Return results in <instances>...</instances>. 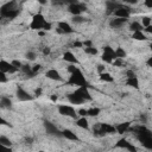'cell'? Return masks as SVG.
Wrapping results in <instances>:
<instances>
[{
	"instance_id": "obj_2",
	"label": "cell",
	"mask_w": 152,
	"mask_h": 152,
	"mask_svg": "<svg viewBox=\"0 0 152 152\" xmlns=\"http://www.w3.org/2000/svg\"><path fill=\"white\" fill-rule=\"evenodd\" d=\"M134 132L137 133V137H138L139 141L146 148L151 150L152 148V133H151V131L147 127H145L144 125H141V126L135 127L134 128Z\"/></svg>"
},
{
	"instance_id": "obj_1",
	"label": "cell",
	"mask_w": 152,
	"mask_h": 152,
	"mask_svg": "<svg viewBox=\"0 0 152 152\" xmlns=\"http://www.w3.org/2000/svg\"><path fill=\"white\" fill-rule=\"evenodd\" d=\"M30 28L31 30H34V31H50L51 30V23H49L45 17L38 12L36 13L33 17H32V20L30 23Z\"/></svg>"
},
{
	"instance_id": "obj_12",
	"label": "cell",
	"mask_w": 152,
	"mask_h": 152,
	"mask_svg": "<svg viewBox=\"0 0 152 152\" xmlns=\"http://www.w3.org/2000/svg\"><path fill=\"white\" fill-rule=\"evenodd\" d=\"M45 76H46L49 80H52V81H57V82H62V81H63L62 75H61L59 71H57L56 69H49V70L45 72Z\"/></svg>"
},
{
	"instance_id": "obj_58",
	"label": "cell",
	"mask_w": 152,
	"mask_h": 152,
	"mask_svg": "<svg viewBox=\"0 0 152 152\" xmlns=\"http://www.w3.org/2000/svg\"><path fill=\"white\" fill-rule=\"evenodd\" d=\"M38 152H45V151H43V150H40V151H38Z\"/></svg>"
},
{
	"instance_id": "obj_24",
	"label": "cell",
	"mask_w": 152,
	"mask_h": 152,
	"mask_svg": "<svg viewBox=\"0 0 152 152\" xmlns=\"http://www.w3.org/2000/svg\"><path fill=\"white\" fill-rule=\"evenodd\" d=\"M0 106L2 108H11L12 107V101L7 96H1L0 97Z\"/></svg>"
},
{
	"instance_id": "obj_33",
	"label": "cell",
	"mask_w": 152,
	"mask_h": 152,
	"mask_svg": "<svg viewBox=\"0 0 152 152\" xmlns=\"http://www.w3.org/2000/svg\"><path fill=\"white\" fill-rule=\"evenodd\" d=\"M0 144L2 146H6V147H11L12 146V141L6 135H0Z\"/></svg>"
},
{
	"instance_id": "obj_57",
	"label": "cell",
	"mask_w": 152,
	"mask_h": 152,
	"mask_svg": "<svg viewBox=\"0 0 152 152\" xmlns=\"http://www.w3.org/2000/svg\"><path fill=\"white\" fill-rule=\"evenodd\" d=\"M51 100H52V101H56V100H57V95H52V96H51Z\"/></svg>"
},
{
	"instance_id": "obj_11",
	"label": "cell",
	"mask_w": 152,
	"mask_h": 152,
	"mask_svg": "<svg viewBox=\"0 0 152 152\" xmlns=\"http://www.w3.org/2000/svg\"><path fill=\"white\" fill-rule=\"evenodd\" d=\"M0 71H2L4 74H14L18 71L17 68H14L11 62L6 61V59H0Z\"/></svg>"
},
{
	"instance_id": "obj_39",
	"label": "cell",
	"mask_w": 152,
	"mask_h": 152,
	"mask_svg": "<svg viewBox=\"0 0 152 152\" xmlns=\"http://www.w3.org/2000/svg\"><path fill=\"white\" fill-rule=\"evenodd\" d=\"M77 69H78V66H77V65H74V64H69V65L66 66V71H68L69 74H72V72H75Z\"/></svg>"
},
{
	"instance_id": "obj_31",
	"label": "cell",
	"mask_w": 152,
	"mask_h": 152,
	"mask_svg": "<svg viewBox=\"0 0 152 152\" xmlns=\"http://www.w3.org/2000/svg\"><path fill=\"white\" fill-rule=\"evenodd\" d=\"M101 113V109L99 107H91L87 109V116H97Z\"/></svg>"
},
{
	"instance_id": "obj_22",
	"label": "cell",
	"mask_w": 152,
	"mask_h": 152,
	"mask_svg": "<svg viewBox=\"0 0 152 152\" xmlns=\"http://www.w3.org/2000/svg\"><path fill=\"white\" fill-rule=\"evenodd\" d=\"M76 126H78L80 128H83V129H89V122L87 120V118H78L76 120Z\"/></svg>"
},
{
	"instance_id": "obj_43",
	"label": "cell",
	"mask_w": 152,
	"mask_h": 152,
	"mask_svg": "<svg viewBox=\"0 0 152 152\" xmlns=\"http://www.w3.org/2000/svg\"><path fill=\"white\" fill-rule=\"evenodd\" d=\"M77 115H80V116H82V118H87V109H84V108L78 109V110H77Z\"/></svg>"
},
{
	"instance_id": "obj_4",
	"label": "cell",
	"mask_w": 152,
	"mask_h": 152,
	"mask_svg": "<svg viewBox=\"0 0 152 152\" xmlns=\"http://www.w3.org/2000/svg\"><path fill=\"white\" fill-rule=\"evenodd\" d=\"M68 11L74 15H82V12L87 11V6L78 1H70L68 5Z\"/></svg>"
},
{
	"instance_id": "obj_21",
	"label": "cell",
	"mask_w": 152,
	"mask_h": 152,
	"mask_svg": "<svg viewBox=\"0 0 152 152\" xmlns=\"http://www.w3.org/2000/svg\"><path fill=\"white\" fill-rule=\"evenodd\" d=\"M17 8V2L15 1H7L5 2L4 5L0 6V13H4V12H7V11H11V10H14Z\"/></svg>"
},
{
	"instance_id": "obj_26",
	"label": "cell",
	"mask_w": 152,
	"mask_h": 152,
	"mask_svg": "<svg viewBox=\"0 0 152 152\" xmlns=\"http://www.w3.org/2000/svg\"><path fill=\"white\" fill-rule=\"evenodd\" d=\"M126 84L131 88H134V89H139V80L138 77H134V78H127L126 80Z\"/></svg>"
},
{
	"instance_id": "obj_49",
	"label": "cell",
	"mask_w": 152,
	"mask_h": 152,
	"mask_svg": "<svg viewBox=\"0 0 152 152\" xmlns=\"http://www.w3.org/2000/svg\"><path fill=\"white\" fill-rule=\"evenodd\" d=\"M72 46H74V48H83V44H82V42H80V40H75V42L72 43Z\"/></svg>"
},
{
	"instance_id": "obj_13",
	"label": "cell",
	"mask_w": 152,
	"mask_h": 152,
	"mask_svg": "<svg viewBox=\"0 0 152 152\" xmlns=\"http://www.w3.org/2000/svg\"><path fill=\"white\" fill-rule=\"evenodd\" d=\"M62 57H63V59H64L65 62H68L69 64H74V65H78V64H80L77 57H76L71 51H65Z\"/></svg>"
},
{
	"instance_id": "obj_25",
	"label": "cell",
	"mask_w": 152,
	"mask_h": 152,
	"mask_svg": "<svg viewBox=\"0 0 152 152\" xmlns=\"http://www.w3.org/2000/svg\"><path fill=\"white\" fill-rule=\"evenodd\" d=\"M100 80L102 81V82H107V83H112L113 81H114V77L109 74V72H107V71H104V72H102V74H100Z\"/></svg>"
},
{
	"instance_id": "obj_56",
	"label": "cell",
	"mask_w": 152,
	"mask_h": 152,
	"mask_svg": "<svg viewBox=\"0 0 152 152\" xmlns=\"http://www.w3.org/2000/svg\"><path fill=\"white\" fill-rule=\"evenodd\" d=\"M26 141H27L28 144H31V142L33 141V139H32V138H26Z\"/></svg>"
},
{
	"instance_id": "obj_10",
	"label": "cell",
	"mask_w": 152,
	"mask_h": 152,
	"mask_svg": "<svg viewBox=\"0 0 152 152\" xmlns=\"http://www.w3.org/2000/svg\"><path fill=\"white\" fill-rule=\"evenodd\" d=\"M56 31H57L58 33H61V34H70V33L74 32V28H72V26H71L69 23H66V21H58Z\"/></svg>"
},
{
	"instance_id": "obj_55",
	"label": "cell",
	"mask_w": 152,
	"mask_h": 152,
	"mask_svg": "<svg viewBox=\"0 0 152 152\" xmlns=\"http://www.w3.org/2000/svg\"><path fill=\"white\" fill-rule=\"evenodd\" d=\"M146 64H147V66H148V68H151V66H152V57H148V59L146 61Z\"/></svg>"
},
{
	"instance_id": "obj_7",
	"label": "cell",
	"mask_w": 152,
	"mask_h": 152,
	"mask_svg": "<svg viewBox=\"0 0 152 152\" xmlns=\"http://www.w3.org/2000/svg\"><path fill=\"white\" fill-rule=\"evenodd\" d=\"M15 96H17V99L19 100V101H23V102H27V101H32L34 97L28 93V91H26L23 87H20V86H18V88H17V90H15Z\"/></svg>"
},
{
	"instance_id": "obj_30",
	"label": "cell",
	"mask_w": 152,
	"mask_h": 152,
	"mask_svg": "<svg viewBox=\"0 0 152 152\" xmlns=\"http://www.w3.org/2000/svg\"><path fill=\"white\" fill-rule=\"evenodd\" d=\"M20 70H21L25 75H27L28 77H33V76H34V75L32 74L31 65H28V64H23V65H21V68H20Z\"/></svg>"
},
{
	"instance_id": "obj_17",
	"label": "cell",
	"mask_w": 152,
	"mask_h": 152,
	"mask_svg": "<svg viewBox=\"0 0 152 152\" xmlns=\"http://www.w3.org/2000/svg\"><path fill=\"white\" fill-rule=\"evenodd\" d=\"M129 128H131V122L129 121H125V122H121V124H119V125L115 126V129H116V133L118 134H124Z\"/></svg>"
},
{
	"instance_id": "obj_5",
	"label": "cell",
	"mask_w": 152,
	"mask_h": 152,
	"mask_svg": "<svg viewBox=\"0 0 152 152\" xmlns=\"http://www.w3.org/2000/svg\"><path fill=\"white\" fill-rule=\"evenodd\" d=\"M57 110L63 116H68V118H71V119H76V116H77V113H76L75 108L71 107V106H68V104H59L57 107Z\"/></svg>"
},
{
	"instance_id": "obj_28",
	"label": "cell",
	"mask_w": 152,
	"mask_h": 152,
	"mask_svg": "<svg viewBox=\"0 0 152 152\" xmlns=\"http://www.w3.org/2000/svg\"><path fill=\"white\" fill-rule=\"evenodd\" d=\"M129 30H131L132 32H137V31H142L144 27H142V25H141L139 21H132V23L129 24Z\"/></svg>"
},
{
	"instance_id": "obj_34",
	"label": "cell",
	"mask_w": 152,
	"mask_h": 152,
	"mask_svg": "<svg viewBox=\"0 0 152 152\" xmlns=\"http://www.w3.org/2000/svg\"><path fill=\"white\" fill-rule=\"evenodd\" d=\"M84 52H86L87 55H89V56H96V55L99 53V51H97V49H96L95 46H91V48H84Z\"/></svg>"
},
{
	"instance_id": "obj_23",
	"label": "cell",
	"mask_w": 152,
	"mask_h": 152,
	"mask_svg": "<svg viewBox=\"0 0 152 152\" xmlns=\"http://www.w3.org/2000/svg\"><path fill=\"white\" fill-rule=\"evenodd\" d=\"M129 144H131V142H129L127 139L121 138V139H119V140L116 141V144L114 145V147H115V148H125V150H126Z\"/></svg>"
},
{
	"instance_id": "obj_20",
	"label": "cell",
	"mask_w": 152,
	"mask_h": 152,
	"mask_svg": "<svg viewBox=\"0 0 152 152\" xmlns=\"http://www.w3.org/2000/svg\"><path fill=\"white\" fill-rule=\"evenodd\" d=\"M18 14H19V10L18 8H14V10H11V11L4 12V13H0V17L2 19H14V18H17Z\"/></svg>"
},
{
	"instance_id": "obj_6",
	"label": "cell",
	"mask_w": 152,
	"mask_h": 152,
	"mask_svg": "<svg viewBox=\"0 0 152 152\" xmlns=\"http://www.w3.org/2000/svg\"><path fill=\"white\" fill-rule=\"evenodd\" d=\"M43 125H44V128H45V131H46L48 134L55 135V137H62V131H61L55 124H52V122L45 120Z\"/></svg>"
},
{
	"instance_id": "obj_44",
	"label": "cell",
	"mask_w": 152,
	"mask_h": 152,
	"mask_svg": "<svg viewBox=\"0 0 152 152\" xmlns=\"http://www.w3.org/2000/svg\"><path fill=\"white\" fill-rule=\"evenodd\" d=\"M126 150H127L128 152H138V148H137V146H134L132 142H131V144L127 146V148H126Z\"/></svg>"
},
{
	"instance_id": "obj_42",
	"label": "cell",
	"mask_w": 152,
	"mask_h": 152,
	"mask_svg": "<svg viewBox=\"0 0 152 152\" xmlns=\"http://www.w3.org/2000/svg\"><path fill=\"white\" fill-rule=\"evenodd\" d=\"M8 81V77L6 74H4L2 71H0V83H6Z\"/></svg>"
},
{
	"instance_id": "obj_50",
	"label": "cell",
	"mask_w": 152,
	"mask_h": 152,
	"mask_svg": "<svg viewBox=\"0 0 152 152\" xmlns=\"http://www.w3.org/2000/svg\"><path fill=\"white\" fill-rule=\"evenodd\" d=\"M122 61H124V59H119V58H116V59L113 61L112 64H114V65H116V66H120V65H122Z\"/></svg>"
},
{
	"instance_id": "obj_19",
	"label": "cell",
	"mask_w": 152,
	"mask_h": 152,
	"mask_svg": "<svg viewBox=\"0 0 152 152\" xmlns=\"http://www.w3.org/2000/svg\"><path fill=\"white\" fill-rule=\"evenodd\" d=\"M66 99H68V101L71 103V104H82L84 101L80 97V96H77L75 93H70V94H68L66 95Z\"/></svg>"
},
{
	"instance_id": "obj_48",
	"label": "cell",
	"mask_w": 152,
	"mask_h": 152,
	"mask_svg": "<svg viewBox=\"0 0 152 152\" xmlns=\"http://www.w3.org/2000/svg\"><path fill=\"white\" fill-rule=\"evenodd\" d=\"M0 152H12V150H11V147H6L0 144Z\"/></svg>"
},
{
	"instance_id": "obj_45",
	"label": "cell",
	"mask_w": 152,
	"mask_h": 152,
	"mask_svg": "<svg viewBox=\"0 0 152 152\" xmlns=\"http://www.w3.org/2000/svg\"><path fill=\"white\" fill-rule=\"evenodd\" d=\"M96 69H97V72H99V74H102V72L106 71V66H104L103 64H97V65H96Z\"/></svg>"
},
{
	"instance_id": "obj_18",
	"label": "cell",
	"mask_w": 152,
	"mask_h": 152,
	"mask_svg": "<svg viewBox=\"0 0 152 152\" xmlns=\"http://www.w3.org/2000/svg\"><path fill=\"white\" fill-rule=\"evenodd\" d=\"M100 128L104 134H115L116 133L115 126H113L110 124H100Z\"/></svg>"
},
{
	"instance_id": "obj_36",
	"label": "cell",
	"mask_w": 152,
	"mask_h": 152,
	"mask_svg": "<svg viewBox=\"0 0 152 152\" xmlns=\"http://www.w3.org/2000/svg\"><path fill=\"white\" fill-rule=\"evenodd\" d=\"M101 59L104 62V63H108V64H112L113 63V57H110L109 55H107V53H102L101 55Z\"/></svg>"
},
{
	"instance_id": "obj_54",
	"label": "cell",
	"mask_w": 152,
	"mask_h": 152,
	"mask_svg": "<svg viewBox=\"0 0 152 152\" xmlns=\"http://www.w3.org/2000/svg\"><path fill=\"white\" fill-rule=\"evenodd\" d=\"M142 31H145V32H147V33H152V25H150V26L145 27Z\"/></svg>"
},
{
	"instance_id": "obj_15",
	"label": "cell",
	"mask_w": 152,
	"mask_h": 152,
	"mask_svg": "<svg viewBox=\"0 0 152 152\" xmlns=\"http://www.w3.org/2000/svg\"><path fill=\"white\" fill-rule=\"evenodd\" d=\"M121 6H122V4L116 2V1H106V13L107 14H113L114 11H116Z\"/></svg>"
},
{
	"instance_id": "obj_53",
	"label": "cell",
	"mask_w": 152,
	"mask_h": 152,
	"mask_svg": "<svg viewBox=\"0 0 152 152\" xmlns=\"http://www.w3.org/2000/svg\"><path fill=\"white\" fill-rule=\"evenodd\" d=\"M50 52H51V49H50L49 46H45V48L43 49V55H44V56H48V55H50Z\"/></svg>"
},
{
	"instance_id": "obj_16",
	"label": "cell",
	"mask_w": 152,
	"mask_h": 152,
	"mask_svg": "<svg viewBox=\"0 0 152 152\" xmlns=\"http://www.w3.org/2000/svg\"><path fill=\"white\" fill-rule=\"evenodd\" d=\"M128 21V19H122V18H113L109 20V26L112 28H120L122 27Z\"/></svg>"
},
{
	"instance_id": "obj_9",
	"label": "cell",
	"mask_w": 152,
	"mask_h": 152,
	"mask_svg": "<svg viewBox=\"0 0 152 152\" xmlns=\"http://www.w3.org/2000/svg\"><path fill=\"white\" fill-rule=\"evenodd\" d=\"M77 96H80L84 102L86 101H91L93 100V96L88 89V87H80V88H76V90L74 91Z\"/></svg>"
},
{
	"instance_id": "obj_46",
	"label": "cell",
	"mask_w": 152,
	"mask_h": 152,
	"mask_svg": "<svg viewBox=\"0 0 152 152\" xmlns=\"http://www.w3.org/2000/svg\"><path fill=\"white\" fill-rule=\"evenodd\" d=\"M126 76H127V78H134V77H137V75H135V72L133 70H127L126 71Z\"/></svg>"
},
{
	"instance_id": "obj_37",
	"label": "cell",
	"mask_w": 152,
	"mask_h": 152,
	"mask_svg": "<svg viewBox=\"0 0 152 152\" xmlns=\"http://www.w3.org/2000/svg\"><path fill=\"white\" fill-rule=\"evenodd\" d=\"M151 18L150 17H142V20H141V25H142V27L145 28V27H147V26H150L151 25Z\"/></svg>"
},
{
	"instance_id": "obj_47",
	"label": "cell",
	"mask_w": 152,
	"mask_h": 152,
	"mask_svg": "<svg viewBox=\"0 0 152 152\" xmlns=\"http://www.w3.org/2000/svg\"><path fill=\"white\" fill-rule=\"evenodd\" d=\"M82 44H83L84 48H91V46H94L91 40H84V42H82Z\"/></svg>"
},
{
	"instance_id": "obj_3",
	"label": "cell",
	"mask_w": 152,
	"mask_h": 152,
	"mask_svg": "<svg viewBox=\"0 0 152 152\" xmlns=\"http://www.w3.org/2000/svg\"><path fill=\"white\" fill-rule=\"evenodd\" d=\"M66 84H69V86H75V87H77V88H80V87H88V82H87V80H86V76H84V74L82 72V70H81L80 68H78L75 72L70 74L69 78H68V81H66Z\"/></svg>"
},
{
	"instance_id": "obj_52",
	"label": "cell",
	"mask_w": 152,
	"mask_h": 152,
	"mask_svg": "<svg viewBox=\"0 0 152 152\" xmlns=\"http://www.w3.org/2000/svg\"><path fill=\"white\" fill-rule=\"evenodd\" d=\"M0 126H10V124L7 120H5L2 116H0Z\"/></svg>"
},
{
	"instance_id": "obj_51",
	"label": "cell",
	"mask_w": 152,
	"mask_h": 152,
	"mask_svg": "<svg viewBox=\"0 0 152 152\" xmlns=\"http://www.w3.org/2000/svg\"><path fill=\"white\" fill-rule=\"evenodd\" d=\"M42 93H43V89H42L40 87L34 89V96H37V97H38V96H40V95H42Z\"/></svg>"
},
{
	"instance_id": "obj_32",
	"label": "cell",
	"mask_w": 152,
	"mask_h": 152,
	"mask_svg": "<svg viewBox=\"0 0 152 152\" xmlns=\"http://www.w3.org/2000/svg\"><path fill=\"white\" fill-rule=\"evenodd\" d=\"M102 50H103V53H107V55H109L110 57H113V59H116L114 49H113L112 46H109V45H104V46L102 48Z\"/></svg>"
},
{
	"instance_id": "obj_8",
	"label": "cell",
	"mask_w": 152,
	"mask_h": 152,
	"mask_svg": "<svg viewBox=\"0 0 152 152\" xmlns=\"http://www.w3.org/2000/svg\"><path fill=\"white\" fill-rule=\"evenodd\" d=\"M114 18H122V19H128L129 15H131V8L126 5L122 4L121 7H119L116 11H114L113 13Z\"/></svg>"
},
{
	"instance_id": "obj_38",
	"label": "cell",
	"mask_w": 152,
	"mask_h": 152,
	"mask_svg": "<svg viewBox=\"0 0 152 152\" xmlns=\"http://www.w3.org/2000/svg\"><path fill=\"white\" fill-rule=\"evenodd\" d=\"M25 57H26L28 61H34V59H36V57H37V55H36L33 51H28V52L25 55Z\"/></svg>"
},
{
	"instance_id": "obj_40",
	"label": "cell",
	"mask_w": 152,
	"mask_h": 152,
	"mask_svg": "<svg viewBox=\"0 0 152 152\" xmlns=\"http://www.w3.org/2000/svg\"><path fill=\"white\" fill-rule=\"evenodd\" d=\"M11 64H12V65H13L14 68H17L18 70H19V69L21 68V65H23V63H21V62H20L19 59H13V61L11 62Z\"/></svg>"
},
{
	"instance_id": "obj_35",
	"label": "cell",
	"mask_w": 152,
	"mask_h": 152,
	"mask_svg": "<svg viewBox=\"0 0 152 152\" xmlns=\"http://www.w3.org/2000/svg\"><path fill=\"white\" fill-rule=\"evenodd\" d=\"M87 19L83 17V15H74L72 18H71V21L74 23V24H82V23H84Z\"/></svg>"
},
{
	"instance_id": "obj_41",
	"label": "cell",
	"mask_w": 152,
	"mask_h": 152,
	"mask_svg": "<svg viewBox=\"0 0 152 152\" xmlns=\"http://www.w3.org/2000/svg\"><path fill=\"white\" fill-rule=\"evenodd\" d=\"M31 69H32V74L33 75H37V72L42 69V65L40 64H34L33 66H31Z\"/></svg>"
},
{
	"instance_id": "obj_29",
	"label": "cell",
	"mask_w": 152,
	"mask_h": 152,
	"mask_svg": "<svg viewBox=\"0 0 152 152\" xmlns=\"http://www.w3.org/2000/svg\"><path fill=\"white\" fill-rule=\"evenodd\" d=\"M114 52H115V57L116 58H119V59H124L125 57H126V51L121 48V46H118L115 50H114Z\"/></svg>"
},
{
	"instance_id": "obj_14",
	"label": "cell",
	"mask_w": 152,
	"mask_h": 152,
	"mask_svg": "<svg viewBox=\"0 0 152 152\" xmlns=\"http://www.w3.org/2000/svg\"><path fill=\"white\" fill-rule=\"evenodd\" d=\"M62 137L65 138V139H68V140H71V141H80L78 135L75 132H72L71 129H69V128L62 129Z\"/></svg>"
},
{
	"instance_id": "obj_27",
	"label": "cell",
	"mask_w": 152,
	"mask_h": 152,
	"mask_svg": "<svg viewBox=\"0 0 152 152\" xmlns=\"http://www.w3.org/2000/svg\"><path fill=\"white\" fill-rule=\"evenodd\" d=\"M132 38L135 40H147L146 34L144 33V31H137L132 33Z\"/></svg>"
}]
</instances>
